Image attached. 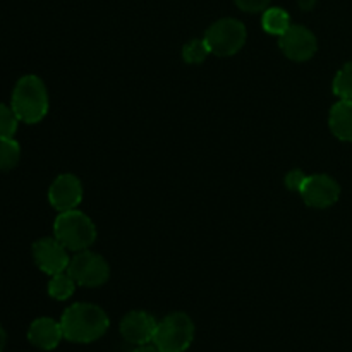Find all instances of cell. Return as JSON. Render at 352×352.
I'll use <instances>...</instances> for the list:
<instances>
[{"mask_svg": "<svg viewBox=\"0 0 352 352\" xmlns=\"http://www.w3.org/2000/svg\"><path fill=\"white\" fill-rule=\"evenodd\" d=\"M64 339L74 344H91L102 339L110 327L109 315L91 302L69 306L60 318Z\"/></svg>", "mask_w": 352, "mask_h": 352, "instance_id": "6da1fadb", "label": "cell"}, {"mask_svg": "<svg viewBox=\"0 0 352 352\" xmlns=\"http://www.w3.org/2000/svg\"><path fill=\"white\" fill-rule=\"evenodd\" d=\"M10 107L21 122L38 124L48 113V91L38 76H23L16 82Z\"/></svg>", "mask_w": 352, "mask_h": 352, "instance_id": "7a4b0ae2", "label": "cell"}, {"mask_svg": "<svg viewBox=\"0 0 352 352\" xmlns=\"http://www.w3.org/2000/svg\"><path fill=\"white\" fill-rule=\"evenodd\" d=\"M54 237L69 251L89 250L96 241V227L86 213L76 210L60 212L54 222Z\"/></svg>", "mask_w": 352, "mask_h": 352, "instance_id": "3957f363", "label": "cell"}, {"mask_svg": "<svg viewBox=\"0 0 352 352\" xmlns=\"http://www.w3.org/2000/svg\"><path fill=\"white\" fill-rule=\"evenodd\" d=\"M195 322L186 313H170L157 325L153 342L162 352H186L195 340Z\"/></svg>", "mask_w": 352, "mask_h": 352, "instance_id": "277c9868", "label": "cell"}, {"mask_svg": "<svg viewBox=\"0 0 352 352\" xmlns=\"http://www.w3.org/2000/svg\"><path fill=\"white\" fill-rule=\"evenodd\" d=\"M246 38V26L239 19H232V17H223V19L215 21L206 30L205 34V41L210 52L213 55H219V57L236 55L244 47Z\"/></svg>", "mask_w": 352, "mask_h": 352, "instance_id": "5b68a950", "label": "cell"}, {"mask_svg": "<svg viewBox=\"0 0 352 352\" xmlns=\"http://www.w3.org/2000/svg\"><path fill=\"white\" fill-rule=\"evenodd\" d=\"M67 272L76 284L82 287H100L110 278V267L105 258L89 250L78 251V254L71 258Z\"/></svg>", "mask_w": 352, "mask_h": 352, "instance_id": "8992f818", "label": "cell"}, {"mask_svg": "<svg viewBox=\"0 0 352 352\" xmlns=\"http://www.w3.org/2000/svg\"><path fill=\"white\" fill-rule=\"evenodd\" d=\"M302 201L311 208H329L340 198V186L333 177L327 174L308 175L305 184L299 189Z\"/></svg>", "mask_w": 352, "mask_h": 352, "instance_id": "52a82bcc", "label": "cell"}, {"mask_svg": "<svg viewBox=\"0 0 352 352\" xmlns=\"http://www.w3.org/2000/svg\"><path fill=\"white\" fill-rule=\"evenodd\" d=\"M278 47L287 58L294 62H306L318 50V41L308 28L292 24L282 36H278Z\"/></svg>", "mask_w": 352, "mask_h": 352, "instance_id": "ba28073f", "label": "cell"}, {"mask_svg": "<svg viewBox=\"0 0 352 352\" xmlns=\"http://www.w3.org/2000/svg\"><path fill=\"white\" fill-rule=\"evenodd\" d=\"M67 248L55 237H43L33 244V260L36 267L47 275L65 272L71 263Z\"/></svg>", "mask_w": 352, "mask_h": 352, "instance_id": "9c48e42d", "label": "cell"}, {"mask_svg": "<svg viewBox=\"0 0 352 352\" xmlns=\"http://www.w3.org/2000/svg\"><path fill=\"white\" fill-rule=\"evenodd\" d=\"M85 189L81 181L72 174H60L48 189V201L57 212L76 210L82 201Z\"/></svg>", "mask_w": 352, "mask_h": 352, "instance_id": "30bf717a", "label": "cell"}, {"mask_svg": "<svg viewBox=\"0 0 352 352\" xmlns=\"http://www.w3.org/2000/svg\"><path fill=\"white\" fill-rule=\"evenodd\" d=\"M158 322L146 311H129L120 322V336L133 346H146L153 342Z\"/></svg>", "mask_w": 352, "mask_h": 352, "instance_id": "8fae6325", "label": "cell"}, {"mask_svg": "<svg viewBox=\"0 0 352 352\" xmlns=\"http://www.w3.org/2000/svg\"><path fill=\"white\" fill-rule=\"evenodd\" d=\"M64 339L60 322L48 316L36 318L28 330V340L40 351H54Z\"/></svg>", "mask_w": 352, "mask_h": 352, "instance_id": "7c38bea8", "label": "cell"}, {"mask_svg": "<svg viewBox=\"0 0 352 352\" xmlns=\"http://www.w3.org/2000/svg\"><path fill=\"white\" fill-rule=\"evenodd\" d=\"M329 126L337 140L352 143V100H339L332 107Z\"/></svg>", "mask_w": 352, "mask_h": 352, "instance_id": "4fadbf2b", "label": "cell"}, {"mask_svg": "<svg viewBox=\"0 0 352 352\" xmlns=\"http://www.w3.org/2000/svg\"><path fill=\"white\" fill-rule=\"evenodd\" d=\"M261 26L268 34H275V36H282L291 24V16L285 12L280 7H268L263 10V17H261Z\"/></svg>", "mask_w": 352, "mask_h": 352, "instance_id": "5bb4252c", "label": "cell"}, {"mask_svg": "<svg viewBox=\"0 0 352 352\" xmlns=\"http://www.w3.org/2000/svg\"><path fill=\"white\" fill-rule=\"evenodd\" d=\"M76 280L71 277L67 270L60 272V274H55L50 277L48 282V294L50 298L57 299V301H65V299L71 298L76 291Z\"/></svg>", "mask_w": 352, "mask_h": 352, "instance_id": "9a60e30c", "label": "cell"}, {"mask_svg": "<svg viewBox=\"0 0 352 352\" xmlns=\"http://www.w3.org/2000/svg\"><path fill=\"white\" fill-rule=\"evenodd\" d=\"M208 55H212V52H210L205 38H203V40L188 41V43L184 45V48H182V58H184L186 64L199 65L208 58Z\"/></svg>", "mask_w": 352, "mask_h": 352, "instance_id": "2e32d148", "label": "cell"}, {"mask_svg": "<svg viewBox=\"0 0 352 352\" xmlns=\"http://www.w3.org/2000/svg\"><path fill=\"white\" fill-rule=\"evenodd\" d=\"M21 158V146L14 138L0 141V170H12Z\"/></svg>", "mask_w": 352, "mask_h": 352, "instance_id": "e0dca14e", "label": "cell"}, {"mask_svg": "<svg viewBox=\"0 0 352 352\" xmlns=\"http://www.w3.org/2000/svg\"><path fill=\"white\" fill-rule=\"evenodd\" d=\"M332 89L340 100H352V62H347L336 74Z\"/></svg>", "mask_w": 352, "mask_h": 352, "instance_id": "ac0fdd59", "label": "cell"}, {"mask_svg": "<svg viewBox=\"0 0 352 352\" xmlns=\"http://www.w3.org/2000/svg\"><path fill=\"white\" fill-rule=\"evenodd\" d=\"M17 124H19V119L14 113L12 107L0 103V141L14 138L17 131Z\"/></svg>", "mask_w": 352, "mask_h": 352, "instance_id": "d6986e66", "label": "cell"}, {"mask_svg": "<svg viewBox=\"0 0 352 352\" xmlns=\"http://www.w3.org/2000/svg\"><path fill=\"white\" fill-rule=\"evenodd\" d=\"M306 177H308V174H305L301 168H294V170L285 174V186H287V189H291V191L299 192L301 186L305 184Z\"/></svg>", "mask_w": 352, "mask_h": 352, "instance_id": "ffe728a7", "label": "cell"}, {"mask_svg": "<svg viewBox=\"0 0 352 352\" xmlns=\"http://www.w3.org/2000/svg\"><path fill=\"white\" fill-rule=\"evenodd\" d=\"M236 3L241 10L250 14L263 12L265 9L270 7V0H236Z\"/></svg>", "mask_w": 352, "mask_h": 352, "instance_id": "44dd1931", "label": "cell"}, {"mask_svg": "<svg viewBox=\"0 0 352 352\" xmlns=\"http://www.w3.org/2000/svg\"><path fill=\"white\" fill-rule=\"evenodd\" d=\"M131 352H162L155 344H146V346H138L136 349Z\"/></svg>", "mask_w": 352, "mask_h": 352, "instance_id": "7402d4cb", "label": "cell"}, {"mask_svg": "<svg viewBox=\"0 0 352 352\" xmlns=\"http://www.w3.org/2000/svg\"><path fill=\"white\" fill-rule=\"evenodd\" d=\"M316 6V0H299V7L302 10H311Z\"/></svg>", "mask_w": 352, "mask_h": 352, "instance_id": "603a6c76", "label": "cell"}, {"mask_svg": "<svg viewBox=\"0 0 352 352\" xmlns=\"http://www.w3.org/2000/svg\"><path fill=\"white\" fill-rule=\"evenodd\" d=\"M6 344H7V333L6 330H3V327L0 325V352H3V349H6Z\"/></svg>", "mask_w": 352, "mask_h": 352, "instance_id": "cb8c5ba5", "label": "cell"}]
</instances>
